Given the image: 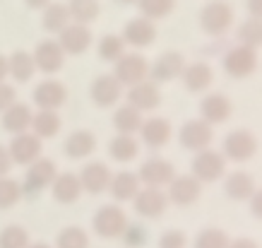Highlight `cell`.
Wrapping results in <instances>:
<instances>
[{
	"instance_id": "1",
	"label": "cell",
	"mask_w": 262,
	"mask_h": 248,
	"mask_svg": "<svg viewBox=\"0 0 262 248\" xmlns=\"http://www.w3.org/2000/svg\"><path fill=\"white\" fill-rule=\"evenodd\" d=\"M198 19L202 32L219 36V34L229 32V27L233 24V8L229 3H224V0H212V3H207L205 8L200 10Z\"/></svg>"
},
{
	"instance_id": "2",
	"label": "cell",
	"mask_w": 262,
	"mask_h": 248,
	"mask_svg": "<svg viewBox=\"0 0 262 248\" xmlns=\"http://www.w3.org/2000/svg\"><path fill=\"white\" fill-rule=\"evenodd\" d=\"M56 176H58L56 161L39 157L34 164L27 167V174H24L22 183H19L22 185V195H36V193H41L43 188H48V185L53 183Z\"/></svg>"
},
{
	"instance_id": "3",
	"label": "cell",
	"mask_w": 262,
	"mask_h": 248,
	"mask_svg": "<svg viewBox=\"0 0 262 248\" xmlns=\"http://www.w3.org/2000/svg\"><path fill=\"white\" fill-rule=\"evenodd\" d=\"M257 152V137L246 128L231 130L226 140H224V157L236 164H243V161H250Z\"/></svg>"
},
{
	"instance_id": "4",
	"label": "cell",
	"mask_w": 262,
	"mask_h": 248,
	"mask_svg": "<svg viewBox=\"0 0 262 248\" xmlns=\"http://www.w3.org/2000/svg\"><path fill=\"white\" fill-rule=\"evenodd\" d=\"M147 75H149V65L140 53H123L113 68V77L123 87H135V85L147 80Z\"/></svg>"
},
{
	"instance_id": "5",
	"label": "cell",
	"mask_w": 262,
	"mask_h": 248,
	"mask_svg": "<svg viewBox=\"0 0 262 248\" xmlns=\"http://www.w3.org/2000/svg\"><path fill=\"white\" fill-rule=\"evenodd\" d=\"M224 171H226V159L214 150H202L192 159V176L200 183H214L224 176Z\"/></svg>"
},
{
	"instance_id": "6",
	"label": "cell",
	"mask_w": 262,
	"mask_h": 248,
	"mask_svg": "<svg viewBox=\"0 0 262 248\" xmlns=\"http://www.w3.org/2000/svg\"><path fill=\"white\" fill-rule=\"evenodd\" d=\"M140 183H144L147 188H164L176 178V169L171 161L159 159V157H151L140 167L137 171Z\"/></svg>"
},
{
	"instance_id": "7",
	"label": "cell",
	"mask_w": 262,
	"mask_h": 248,
	"mask_svg": "<svg viewBox=\"0 0 262 248\" xmlns=\"http://www.w3.org/2000/svg\"><path fill=\"white\" fill-rule=\"evenodd\" d=\"M41 142L39 137L34 133H19V135L12 137V142L8 147V154H10V161L12 164H22V167H29L34 161L41 157Z\"/></svg>"
},
{
	"instance_id": "8",
	"label": "cell",
	"mask_w": 262,
	"mask_h": 248,
	"mask_svg": "<svg viewBox=\"0 0 262 248\" xmlns=\"http://www.w3.org/2000/svg\"><path fill=\"white\" fill-rule=\"evenodd\" d=\"M178 140L185 150L190 152H202V150H209V144L214 140V130L212 126H207L205 120H188L183 123L181 133H178Z\"/></svg>"
},
{
	"instance_id": "9",
	"label": "cell",
	"mask_w": 262,
	"mask_h": 248,
	"mask_svg": "<svg viewBox=\"0 0 262 248\" xmlns=\"http://www.w3.org/2000/svg\"><path fill=\"white\" fill-rule=\"evenodd\" d=\"M56 41L60 44L65 56H80V53H84L92 46V29H89L87 24L70 22L63 32L58 34Z\"/></svg>"
},
{
	"instance_id": "10",
	"label": "cell",
	"mask_w": 262,
	"mask_h": 248,
	"mask_svg": "<svg viewBox=\"0 0 262 248\" xmlns=\"http://www.w3.org/2000/svg\"><path fill=\"white\" fill-rule=\"evenodd\" d=\"M257 68V51L246 46H236L231 48L229 53L224 56V70L229 72L231 77H248L253 75Z\"/></svg>"
},
{
	"instance_id": "11",
	"label": "cell",
	"mask_w": 262,
	"mask_h": 248,
	"mask_svg": "<svg viewBox=\"0 0 262 248\" xmlns=\"http://www.w3.org/2000/svg\"><path fill=\"white\" fill-rule=\"evenodd\" d=\"M120 39L133 48H147L154 44V39H157V27H154L151 19H147V17H142V15L133 17V19L125 24Z\"/></svg>"
},
{
	"instance_id": "12",
	"label": "cell",
	"mask_w": 262,
	"mask_h": 248,
	"mask_svg": "<svg viewBox=\"0 0 262 248\" xmlns=\"http://www.w3.org/2000/svg\"><path fill=\"white\" fill-rule=\"evenodd\" d=\"M32 99L39 106V111H58L68 99V89L58 80H43L41 85H36Z\"/></svg>"
},
{
	"instance_id": "13",
	"label": "cell",
	"mask_w": 262,
	"mask_h": 248,
	"mask_svg": "<svg viewBox=\"0 0 262 248\" xmlns=\"http://www.w3.org/2000/svg\"><path fill=\"white\" fill-rule=\"evenodd\" d=\"M32 58H34L36 70L46 72V75H53V72H58L65 65V53L56 39L41 41L39 46H36V51L32 53Z\"/></svg>"
},
{
	"instance_id": "14",
	"label": "cell",
	"mask_w": 262,
	"mask_h": 248,
	"mask_svg": "<svg viewBox=\"0 0 262 248\" xmlns=\"http://www.w3.org/2000/svg\"><path fill=\"white\" fill-rule=\"evenodd\" d=\"M183 68H185L183 53H178V51H166V53H161V56L154 60V65H151V77H154L151 82L161 85V82L178 80Z\"/></svg>"
},
{
	"instance_id": "15",
	"label": "cell",
	"mask_w": 262,
	"mask_h": 248,
	"mask_svg": "<svg viewBox=\"0 0 262 248\" xmlns=\"http://www.w3.org/2000/svg\"><path fill=\"white\" fill-rule=\"evenodd\" d=\"M127 104L133 106V109H137L140 113L154 111V109L161 104L159 85L151 80H144V82H140V85H135V87H130V92H127Z\"/></svg>"
},
{
	"instance_id": "16",
	"label": "cell",
	"mask_w": 262,
	"mask_h": 248,
	"mask_svg": "<svg viewBox=\"0 0 262 248\" xmlns=\"http://www.w3.org/2000/svg\"><path fill=\"white\" fill-rule=\"evenodd\" d=\"M80 176V183H82V191L87 193H103L108 185H111V169L108 164L103 161H89L82 167V171L77 174Z\"/></svg>"
},
{
	"instance_id": "17",
	"label": "cell",
	"mask_w": 262,
	"mask_h": 248,
	"mask_svg": "<svg viewBox=\"0 0 262 248\" xmlns=\"http://www.w3.org/2000/svg\"><path fill=\"white\" fill-rule=\"evenodd\" d=\"M231 101L226 94H207L200 101V120H205L207 126H219L231 116Z\"/></svg>"
},
{
	"instance_id": "18",
	"label": "cell",
	"mask_w": 262,
	"mask_h": 248,
	"mask_svg": "<svg viewBox=\"0 0 262 248\" xmlns=\"http://www.w3.org/2000/svg\"><path fill=\"white\" fill-rule=\"evenodd\" d=\"M173 135V128H171V123L166 118H161V116H154V118H147L142 123V128H140V137H142V142L151 150H159V147H166L168 140Z\"/></svg>"
},
{
	"instance_id": "19",
	"label": "cell",
	"mask_w": 262,
	"mask_h": 248,
	"mask_svg": "<svg viewBox=\"0 0 262 248\" xmlns=\"http://www.w3.org/2000/svg\"><path fill=\"white\" fill-rule=\"evenodd\" d=\"M123 96V85H120L113 75H99L92 82V99L96 106L108 109V106L118 104V99Z\"/></svg>"
},
{
	"instance_id": "20",
	"label": "cell",
	"mask_w": 262,
	"mask_h": 248,
	"mask_svg": "<svg viewBox=\"0 0 262 248\" xmlns=\"http://www.w3.org/2000/svg\"><path fill=\"white\" fill-rule=\"evenodd\" d=\"M96 150V137L92 130H75L65 137L63 152L70 159H84Z\"/></svg>"
},
{
	"instance_id": "21",
	"label": "cell",
	"mask_w": 262,
	"mask_h": 248,
	"mask_svg": "<svg viewBox=\"0 0 262 248\" xmlns=\"http://www.w3.org/2000/svg\"><path fill=\"white\" fill-rule=\"evenodd\" d=\"M32 118H34L32 106L15 101L8 111H3V128L12 133V135H19V133H27L32 128Z\"/></svg>"
},
{
	"instance_id": "22",
	"label": "cell",
	"mask_w": 262,
	"mask_h": 248,
	"mask_svg": "<svg viewBox=\"0 0 262 248\" xmlns=\"http://www.w3.org/2000/svg\"><path fill=\"white\" fill-rule=\"evenodd\" d=\"M200 181L195 176H176L168 183V198L176 205H192L200 198Z\"/></svg>"
},
{
	"instance_id": "23",
	"label": "cell",
	"mask_w": 262,
	"mask_h": 248,
	"mask_svg": "<svg viewBox=\"0 0 262 248\" xmlns=\"http://www.w3.org/2000/svg\"><path fill=\"white\" fill-rule=\"evenodd\" d=\"M94 226L101 236H116V234H120L125 229V215L116 205H106V208H101L96 212Z\"/></svg>"
},
{
	"instance_id": "24",
	"label": "cell",
	"mask_w": 262,
	"mask_h": 248,
	"mask_svg": "<svg viewBox=\"0 0 262 248\" xmlns=\"http://www.w3.org/2000/svg\"><path fill=\"white\" fill-rule=\"evenodd\" d=\"M51 193H53V198L58 202H75L80 198L82 193V183H80V176L77 174H72V171H65V174H58L53 178V183H51Z\"/></svg>"
},
{
	"instance_id": "25",
	"label": "cell",
	"mask_w": 262,
	"mask_h": 248,
	"mask_svg": "<svg viewBox=\"0 0 262 248\" xmlns=\"http://www.w3.org/2000/svg\"><path fill=\"white\" fill-rule=\"evenodd\" d=\"M181 77H183V85L190 92H205V89H209L212 80H214V72H212V68L207 63H190L183 68Z\"/></svg>"
},
{
	"instance_id": "26",
	"label": "cell",
	"mask_w": 262,
	"mask_h": 248,
	"mask_svg": "<svg viewBox=\"0 0 262 248\" xmlns=\"http://www.w3.org/2000/svg\"><path fill=\"white\" fill-rule=\"evenodd\" d=\"M166 208V195L161 188H144L135 195V210L144 217H159Z\"/></svg>"
},
{
	"instance_id": "27",
	"label": "cell",
	"mask_w": 262,
	"mask_h": 248,
	"mask_svg": "<svg viewBox=\"0 0 262 248\" xmlns=\"http://www.w3.org/2000/svg\"><path fill=\"white\" fill-rule=\"evenodd\" d=\"M70 12H68V5L65 3H48L43 8V17H41V27L46 29L48 34H60L70 24Z\"/></svg>"
},
{
	"instance_id": "28",
	"label": "cell",
	"mask_w": 262,
	"mask_h": 248,
	"mask_svg": "<svg viewBox=\"0 0 262 248\" xmlns=\"http://www.w3.org/2000/svg\"><path fill=\"white\" fill-rule=\"evenodd\" d=\"M224 188H226V195L231 200H248V198H253L255 193V181L246 171H233V174L226 176Z\"/></svg>"
},
{
	"instance_id": "29",
	"label": "cell",
	"mask_w": 262,
	"mask_h": 248,
	"mask_svg": "<svg viewBox=\"0 0 262 248\" xmlns=\"http://www.w3.org/2000/svg\"><path fill=\"white\" fill-rule=\"evenodd\" d=\"M111 193L116 200H133L140 193V178L133 171H118L111 176Z\"/></svg>"
},
{
	"instance_id": "30",
	"label": "cell",
	"mask_w": 262,
	"mask_h": 248,
	"mask_svg": "<svg viewBox=\"0 0 262 248\" xmlns=\"http://www.w3.org/2000/svg\"><path fill=\"white\" fill-rule=\"evenodd\" d=\"M36 72V65H34V58L29 51H15L12 56L8 58V75L17 82H29Z\"/></svg>"
},
{
	"instance_id": "31",
	"label": "cell",
	"mask_w": 262,
	"mask_h": 248,
	"mask_svg": "<svg viewBox=\"0 0 262 248\" xmlns=\"http://www.w3.org/2000/svg\"><path fill=\"white\" fill-rule=\"evenodd\" d=\"M32 133L39 140H51L60 133V116L58 111H36L32 118Z\"/></svg>"
},
{
	"instance_id": "32",
	"label": "cell",
	"mask_w": 262,
	"mask_h": 248,
	"mask_svg": "<svg viewBox=\"0 0 262 248\" xmlns=\"http://www.w3.org/2000/svg\"><path fill=\"white\" fill-rule=\"evenodd\" d=\"M142 113L137 111V109H133L130 104L120 106L118 111L113 113V126H116V130H118L120 135H133V133H140V128H142Z\"/></svg>"
},
{
	"instance_id": "33",
	"label": "cell",
	"mask_w": 262,
	"mask_h": 248,
	"mask_svg": "<svg viewBox=\"0 0 262 248\" xmlns=\"http://www.w3.org/2000/svg\"><path fill=\"white\" fill-rule=\"evenodd\" d=\"M236 39H238V46H246V48H262V19L260 17H248L243 19L236 32Z\"/></svg>"
},
{
	"instance_id": "34",
	"label": "cell",
	"mask_w": 262,
	"mask_h": 248,
	"mask_svg": "<svg viewBox=\"0 0 262 248\" xmlns=\"http://www.w3.org/2000/svg\"><path fill=\"white\" fill-rule=\"evenodd\" d=\"M140 152V142H137L133 135H116L108 144V154H111L116 161H133Z\"/></svg>"
},
{
	"instance_id": "35",
	"label": "cell",
	"mask_w": 262,
	"mask_h": 248,
	"mask_svg": "<svg viewBox=\"0 0 262 248\" xmlns=\"http://www.w3.org/2000/svg\"><path fill=\"white\" fill-rule=\"evenodd\" d=\"M70 19L77 24H89L99 17V0H68Z\"/></svg>"
},
{
	"instance_id": "36",
	"label": "cell",
	"mask_w": 262,
	"mask_h": 248,
	"mask_svg": "<svg viewBox=\"0 0 262 248\" xmlns=\"http://www.w3.org/2000/svg\"><path fill=\"white\" fill-rule=\"evenodd\" d=\"M137 8L147 19H161V17L171 15L176 8V0H137Z\"/></svg>"
},
{
	"instance_id": "37",
	"label": "cell",
	"mask_w": 262,
	"mask_h": 248,
	"mask_svg": "<svg viewBox=\"0 0 262 248\" xmlns=\"http://www.w3.org/2000/svg\"><path fill=\"white\" fill-rule=\"evenodd\" d=\"M123 53H125V41L120 39V36H116V34H106V36L99 41V58H101V60L116 63Z\"/></svg>"
},
{
	"instance_id": "38",
	"label": "cell",
	"mask_w": 262,
	"mask_h": 248,
	"mask_svg": "<svg viewBox=\"0 0 262 248\" xmlns=\"http://www.w3.org/2000/svg\"><path fill=\"white\" fill-rule=\"evenodd\" d=\"M22 198V185L15 178L3 176L0 178V210H8L17 205V200Z\"/></svg>"
},
{
	"instance_id": "39",
	"label": "cell",
	"mask_w": 262,
	"mask_h": 248,
	"mask_svg": "<svg viewBox=\"0 0 262 248\" xmlns=\"http://www.w3.org/2000/svg\"><path fill=\"white\" fill-rule=\"evenodd\" d=\"M29 236L22 226H5L0 234V248H27Z\"/></svg>"
},
{
	"instance_id": "40",
	"label": "cell",
	"mask_w": 262,
	"mask_h": 248,
	"mask_svg": "<svg viewBox=\"0 0 262 248\" xmlns=\"http://www.w3.org/2000/svg\"><path fill=\"white\" fill-rule=\"evenodd\" d=\"M58 248H87V234L77 226H68L58 236Z\"/></svg>"
},
{
	"instance_id": "41",
	"label": "cell",
	"mask_w": 262,
	"mask_h": 248,
	"mask_svg": "<svg viewBox=\"0 0 262 248\" xmlns=\"http://www.w3.org/2000/svg\"><path fill=\"white\" fill-rule=\"evenodd\" d=\"M15 101H17L15 87H12V85H8V82H0V113L8 111Z\"/></svg>"
},
{
	"instance_id": "42",
	"label": "cell",
	"mask_w": 262,
	"mask_h": 248,
	"mask_svg": "<svg viewBox=\"0 0 262 248\" xmlns=\"http://www.w3.org/2000/svg\"><path fill=\"white\" fill-rule=\"evenodd\" d=\"M224 234L222 232H205L200 236L198 246L200 248H224Z\"/></svg>"
},
{
	"instance_id": "43",
	"label": "cell",
	"mask_w": 262,
	"mask_h": 248,
	"mask_svg": "<svg viewBox=\"0 0 262 248\" xmlns=\"http://www.w3.org/2000/svg\"><path fill=\"white\" fill-rule=\"evenodd\" d=\"M10 154H8V147H3L0 144V178L3 176H8V171H10Z\"/></svg>"
},
{
	"instance_id": "44",
	"label": "cell",
	"mask_w": 262,
	"mask_h": 248,
	"mask_svg": "<svg viewBox=\"0 0 262 248\" xmlns=\"http://www.w3.org/2000/svg\"><path fill=\"white\" fill-rule=\"evenodd\" d=\"M181 243H183V241H181V236H178V232H171L166 239L161 241V246H166V248H178Z\"/></svg>"
},
{
	"instance_id": "45",
	"label": "cell",
	"mask_w": 262,
	"mask_h": 248,
	"mask_svg": "<svg viewBox=\"0 0 262 248\" xmlns=\"http://www.w3.org/2000/svg\"><path fill=\"white\" fill-rule=\"evenodd\" d=\"M253 215L262 219V191L253 193Z\"/></svg>"
},
{
	"instance_id": "46",
	"label": "cell",
	"mask_w": 262,
	"mask_h": 248,
	"mask_svg": "<svg viewBox=\"0 0 262 248\" xmlns=\"http://www.w3.org/2000/svg\"><path fill=\"white\" fill-rule=\"evenodd\" d=\"M248 12H250V17L262 19V0H248Z\"/></svg>"
},
{
	"instance_id": "47",
	"label": "cell",
	"mask_w": 262,
	"mask_h": 248,
	"mask_svg": "<svg viewBox=\"0 0 262 248\" xmlns=\"http://www.w3.org/2000/svg\"><path fill=\"white\" fill-rule=\"evenodd\" d=\"M48 3H51V0H24V5L29 10H43Z\"/></svg>"
},
{
	"instance_id": "48",
	"label": "cell",
	"mask_w": 262,
	"mask_h": 248,
	"mask_svg": "<svg viewBox=\"0 0 262 248\" xmlns=\"http://www.w3.org/2000/svg\"><path fill=\"white\" fill-rule=\"evenodd\" d=\"M5 77H8V58L0 53V82H5Z\"/></svg>"
},
{
	"instance_id": "49",
	"label": "cell",
	"mask_w": 262,
	"mask_h": 248,
	"mask_svg": "<svg viewBox=\"0 0 262 248\" xmlns=\"http://www.w3.org/2000/svg\"><path fill=\"white\" fill-rule=\"evenodd\" d=\"M236 248H253V243H248V241H241Z\"/></svg>"
},
{
	"instance_id": "50",
	"label": "cell",
	"mask_w": 262,
	"mask_h": 248,
	"mask_svg": "<svg viewBox=\"0 0 262 248\" xmlns=\"http://www.w3.org/2000/svg\"><path fill=\"white\" fill-rule=\"evenodd\" d=\"M29 248H48L46 243H36V246H29Z\"/></svg>"
},
{
	"instance_id": "51",
	"label": "cell",
	"mask_w": 262,
	"mask_h": 248,
	"mask_svg": "<svg viewBox=\"0 0 262 248\" xmlns=\"http://www.w3.org/2000/svg\"><path fill=\"white\" fill-rule=\"evenodd\" d=\"M120 3H137V0H120Z\"/></svg>"
}]
</instances>
